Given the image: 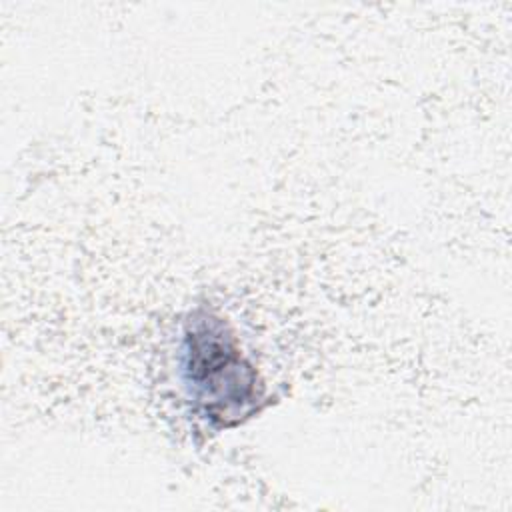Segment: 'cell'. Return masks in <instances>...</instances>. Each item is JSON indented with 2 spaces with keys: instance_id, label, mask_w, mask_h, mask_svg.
<instances>
[{
  "instance_id": "obj_1",
  "label": "cell",
  "mask_w": 512,
  "mask_h": 512,
  "mask_svg": "<svg viewBox=\"0 0 512 512\" xmlns=\"http://www.w3.org/2000/svg\"><path fill=\"white\" fill-rule=\"evenodd\" d=\"M180 364L192 412L212 428L238 426L262 408L264 380L222 316L196 310L188 318Z\"/></svg>"
}]
</instances>
